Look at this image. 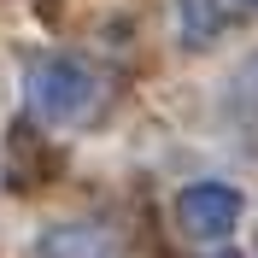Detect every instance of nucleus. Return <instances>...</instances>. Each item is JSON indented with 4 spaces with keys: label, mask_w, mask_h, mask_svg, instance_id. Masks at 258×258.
I'll return each instance as SVG.
<instances>
[{
    "label": "nucleus",
    "mask_w": 258,
    "mask_h": 258,
    "mask_svg": "<svg viewBox=\"0 0 258 258\" xmlns=\"http://www.w3.org/2000/svg\"><path fill=\"white\" fill-rule=\"evenodd\" d=\"M30 106L47 123H77V117L94 112L100 100V77L88 71L82 59H71V53H41V59H30Z\"/></svg>",
    "instance_id": "obj_1"
},
{
    "label": "nucleus",
    "mask_w": 258,
    "mask_h": 258,
    "mask_svg": "<svg viewBox=\"0 0 258 258\" xmlns=\"http://www.w3.org/2000/svg\"><path fill=\"white\" fill-rule=\"evenodd\" d=\"M176 223L194 241H223L229 229L241 223V194L229 188V182H194L176 200Z\"/></svg>",
    "instance_id": "obj_2"
},
{
    "label": "nucleus",
    "mask_w": 258,
    "mask_h": 258,
    "mask_svg": "<svg viewBox=\"0 0 258 258\" xmlns=\"http://www.w3.org/2000/svg\"><path fill=\"white\" fill-rule=\"evenodd\" d=\"M41 258H123V246L94 223H59L41 235Z\"/></svg>",
    "instance_id": "obj_3"
},
{
    "label": "nucleus",
    "mask_w": 258,
    "mask_h": 258,
    "mask_svg": "<svg viewBox=\"0 0 258 258\" xmlns=\"http://www.w3.org/2000/svg\"><path fill=\"white\" fill-rule=\"evenodd\" d=\"M223 117L235 129V141L258 147V53L229 77V100H223Z\"/></svg>",
    "instance_id": "obj_4"
},
{
    "label": "nucleus",
    "mask_w": 258,
    "mask_h": 258,
    "mask_svg": "<svg viewBox=\"0 0 258 258\" xmlns=\"http://www.w3.org/2000/svg\"><path fill=\"white\" fill-rule=\"evenodd\" d=\"M182 35L188 41H211L217 35V6L211 0H182Z\"/></svg>",
    "instance_id": "obj_5"
},
{
    "label": "nucleus",
    "mask_w": 258,
    "mask_h": 258,
    "mask_svg": "<svg viewBox=\"0 0 258 258\" xmlns=\"http://www.w3.org/2000/svg\"><path fill=\"white\" fill-rule=\"evenodd\" d=\"M241 6H258V0H241Z\"/></svg>",
    "instance_id": "obj_6"
}]
</instances>
